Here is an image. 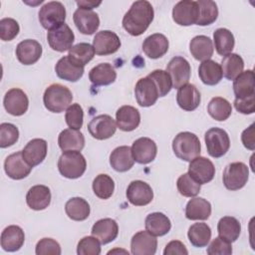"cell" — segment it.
Returning a JSON list of instances; mask_svg holds the SVG:
<instances>
[{
	"mask_svg": "<svg viewBox=\"0 0 255 255\" xmlns=\"http://www.w3.org/2000/svg\"><path fill=\"white\" fill-rule=\"evenodd\" d=\"M32 168L33 167L24 159L22 150L8 155L4 161V170L12 179L19 180L27 177Z\"/></svg>",
	"mask_w": 255,
	"mask_h": 255,
	"instance_id": "cell-15",
	"label": "cell"
},
{
	"mask_svg": "<svg viewBox=\"0 0 255 255\" xmlns=\"http://www.w3.org/2000/svg\"><path fill=\"white\" fill-rule=\"evenodd\" d=\"M123 252V253H126V254H128V251H126V250H111V251H109L108 252V254H111V253H115V252Z\"/></svg>",
	"mask_w": 255,
	"mask_h": 255,
	"instance_id": "cell-59",
	"label": "cell"
},
{
	"mask_svg": "<svg viewBox=\"0 0 255 255\" xmlns=\"http://www.w3.org/2000/svg\"><path fill=\"white\" fill-rule=\"evenodd\" d=\"M57 76L69 82H77L84 75V67L74 63L69 56L62 57L55 66Z\"/></svg>",
	"mask_w": 255,
	"mask_h": 255,
	"instance_id": "cell-29",
	"label": "cell"
},
{
	"mask_svg": "<svg viewBox=\"0 0 255 255\" xmlns=\"http://www.w3.org/2000/svg\"><path fill=\"white\" fill-rule=\"evenodd\" d=\"M234 107L239 113L243 115L253 114L255 111V95L245 97V98L235 99Z\"/></svg>",
	"mask_w": 255,
	"mask_h": 255,
	"instance_id": "cell-55",
	"label": "cell"
},
{
	"mask_svg": "<svg viewBox=\"0 0 255 255\" xmlns=\"http://www.w3.org/2000/svg\"><path fill=\"white\" fill-rule=\"evenodd\" d=\"M3 104L8 114L19 117L27 112L29 100L24 91L18 88H13L5 94Z\"/></svg>",
	"mask_w": 255,
	"mask_h": 255,
	"instance_id": "cell-16",
	"label": "cell"
},
{
	"mask_svg": "<svg viewBox=\"0 0 255 255\" xmlns=\"http://www.w3.org/2000/svg\"><path fill=\"white\" fill-rule=\"evenodd\" d=\"M19 138L18 128L10 123L0 125V147L5 148L13 145Z\"/></svg>",
	"mask_w": 255,
	"mask_h": 255,
	"instance_id": "cell-49",
	"label": "cell"
},
{
	"mask_svg": "<svg viewBox=\"0 0 255 255\" xmlns=\"http://www.w3.org/2000/svg\"><path fill=\"white\" fill-rule=\"evenodd\" d=\"M147 77H149L154 82L155 86L157 87L159 97L166 96L172 89V82L170 76L166 71L154 70L151 73H149Z\"/></svg>",
	"mask_w": 255,
	"mask_h": 255,
	"instance_id": "cell-48",
	"label": "cell"
},
{
	"mask_svg": "<svg viewBox=\"0 0 255 255\" xmlns=\"http://www.w3.org/2000/svg\"><path fill=\"white\" fill-rule=\"evenodd\" d=\"M87 168V161L84 155L78 150L64 151L58 160L60 173L67 178L76 179L81 177Z\"/></svg>",
	"mask_w": 255,
	"mask_h": 255,
	"instance_id": "cell-4",
	"label": "cell"
},
{
	"mask_svg": "<svg viewBox=\"0 0 255 255\" xmlns=\"http://www.w3.org/2000/svg\"><path fill=\"white\" fill-rule=\"evenodd\" d=\"M249 177L248 166L240 161L231 162L226 165L223 171L222 180L224 186L229 190H239L245 186Z\"/></svg>",
	"mask_w": 255,
	"mask_h": 255,
	"instance_id": "cell-6",
	"label": "cell"
},
{
	"mask_svg": "<svg viewBox=\"0 0 255 255\" xmlns=\"http://www.w3.org/2000/svg\"><path fill=\"white\" fill-rule=\"evenodd\" d=\"M187 236L191 245L197 248L205 247L211 238V229L204 222H197L192 224L187 232Z\"/></svg>",
	"mask_w": 255,
	"mask_h": 255,
	"instance_id": "cell-41",
	"label": "cell"
},
{
	"mask_svg": "<svg viewBox=\"0 0 255 255\" xmlns=\"http://www.w3.org/2000/svg\"><path fill=\"white\" fill-rule=\"evenodd\" d=\"M58 143L63 151H81L85 146V136L78 129L66 128L60 132L58 136Z\"/></svg>",
	"mask_w": 255,
	"mask_h": 255,
	"instance_id": "cell-33",
	"label": "cell"
},
{
	"mask_svg": "<svg viewBox=\"0 0 255 255\" xmlns=\"http://www.w3.org/2000/svg\"><path fill=\"white\" fill-rule=\"evenodd\" d=\"M73 20L77 29L84 35L94 34L100 26L99 15L93 10L78 8L74 12Z\"/></svg>",
	"mask_w": 255,
	"mask_h": 255,
	"instance_id": "cell-20",
	"label": "cell"
},
{
	"mask_svg": "<svg viewBox=\"0 0 255 255\" xmlns=\"http://www.w3.org/2000/svg\"><path fill=\"white\" fill-rule=\"evenodd\" d=\"M199 9L196 1L181 0L172 9V19L180 26H190L196 24Z\"/></svg>",
	"mask_w": 255,
	"mask_h": 255,
	"instance_id": "cell-10",
	"label": "cell"
},
{
	"mask_svg": "<svg viewBox=\"0 0 255 255\" xmlns=\"http://www.w3.org/2000/svg\"><path fill=\"white\" fill-rule=\"evenodd\" d=\"M79 255H99L101 253V242L95 236H86L82 238L77 246Z\"/></svg>",
	"mask_w": 255,
	"mask_h": 255,
	"instance_id": "cell-51",
	"label": "cell"
},
{
	"mask_svg": "<svg viewBox=\"0 0 255 255\" xmlns=\"http://www.w3.org/2000/svg\"><path fill=\"white\" fill-rule=\"evenodd\" d=\"M231 253V243L219 236L214 238L207 248V254L209 255H230Z\"/></svg>",
	"mask_w": 255,
	"mask_h": 255,
	"instance_id": "cell-54",
	"label": "cell"
},
{
	"mask_svg": "<svg viewBox=\"0 0 255 255\" xmlns=\"http://www.w3.org/2000/svg\"><path fill=\"white\" fill-rule=\"evenodd\" d=\"M153 17L154 11L148 1H135L124 16L123 27L131 36H139L148 28Z\"/></svg>",
	"mask_w": 255,
	"mask_h": 255,
	"instance_id": "cell-1",
	"label": "cell"
},
{
	"mask_svg": "<svg viewBox=\"0 0 255 255\" xmlns=\"http://www.w3.org/2000/svg\"><path fill=\"white\" fill-rule=\"evenodd\" d=\"M222 75L229 81H233L239 74L243 72L244 61L241 56L235 53H230L221 60Z\"/></svg>",
	"mask_w": 255,
	"mask_h": 255,
	"instance_id": "cell-40",
	"label": "cell"
},
{
	"mask_svg": "<svg viewBox=\"0 0 255 255\" xmlns=\"http://www.w3.org/2000/svg\"><path fill=\"white\" fill-rule=\"evenodd\" d=\"M233 92L236 99L255 95L253 70L243 71L233 80Z\"/></svg>",
	"mask_w": 255,
	"mask_h": 255,
	"instance_id": "cell-37",
	"label": "cell"
},
{
	"mask_svg": "<svg viewBox=\"0 0 255 255\" xmlns=\"http://www.w3.org/2000/svg\"><path fill=\"white\" fill-rule=\"evenodd\" d=\"M90 134L96 139H107L113 136L117 130L115 120L109 115H99L88 124Z\"/></svg>",
	"mask_w": 255,
	"mask_h": 255,
	"instance_id": "cell-11",
	"label": "cell"
},
{
	"mask_svg": "<svg viewBox=\"0 0 255 255\" xmlns=\"http://www.w3.org/2000/svg\"><path fill=\"white\" fill-rule=\"evenodd\" d=\"M95 49L89 43H79L69 50V58L80 66L87 65L95 56Z\"/></svg>",
	"mask_w": 255,
	"mask_h": 255,
	"instance_id": "cell-45",
	"label": "cell"
},
{
	"mask_svg": "<svg viewBox=\"0 0 255 255\" xmlns=\"http://www.w3.org/2000/svg\"><path fill=\"white\" fill-rule=\"evenodd\" d=\"M189 51L195 60L203 62L212 57L214 52L213 43L209 37L198 35L190 40Z\"/></svg>",
	"mask_w": 255,
	"mask_h": 255,
	"instance_id": "cell-32",
	"label": "cell"
},
{
	"mask_svg": "<svg viewBox=\"0 0 255 255\" xmlns=\"http://www.w3.org/2000/svg\"><path fill=\"white\" fill-rule=\"evenodd\" d=\"M201 96L197 88L192 84H186L180 87L176 94V103L180 109L192 112L200 105Z\"/></svg>",
	"mask_w": 255,
	"mask_h": 255,
	"instance_id": "cell-22",
	"label": "cell"
},
{
	"mask_svg": "<svg viewBox=\"0 0 255 255\" xmlns=\"http://www.w3.org/2000/svg\"><path fill=\"white\" fill-rule=\"evenodd\" d=\"M47 40L49 46L57 52H65L73 47L75 35L67 24H62L48 31Z\"/></svg>",
	"mask_w": 255,
	"mask_h": 255,
	"instance_id": "cell-9",
	"label": "cell"
},
{
	"mask_svg": "<svg viewBox=\"0 0 255 255\" xmlns=\"http://www.w3.org/2000/svg\"><path fill=\"white\" fill-rule=\"evenodd\" d=\"M128 200L135 206H144L153 199V191L148 183L142 180L131 181L127 189Z\"/></svg>",
	"mask_w": 255,
	"mask_h": 255,
	"instance_id": "cell-17",
	"label": "cell"
},
{
	"mask_svg": "<svg viewBox=\"0 0 255 255\" xmlns=\"http://www.w3.org/2000/svg\"><path fill=\"white\" fill-rule=\"evenodd\" d=\"M131 153L134 161L139 164L151 162L157 153L156 143L149 137H139L131 145Z\"/></svg>",
	"mask_w": 255,
	"mask_h": 255,
	"instance_id": "cell-18",
	"label": "cell"
},
{
	"mask_svg": "<svg viewBox=\"0 0 255 255\" xmlns=\"http://www.w3.org/2000/svg\"><path fill=\"white\" fill-rule=\"evenodd\" d=\"M217 232L219 237L232 243L238 239L241 233V224L233 216H224L218 221Z\"/></svg>",
	"mask_w": 255,
	"mask_h": 255,
	"instance_id": "cell-38",
	"label": "cell"
},
{
	"mask_svg": "<svg viewBox=\"0 0 255 255\" xmlns=\"http://www.w3.org/2000/svg\"><path fill=\"white\" fill-rule=\"evenodd\" d=\"M145 229L153 236H163L167 234L171 228L169 218L161 212H152L145 218Z\"/></svg>",
	"mask_w": 255,
	"mask_h": 255,
	"instance_id": "cell-35",
	"label": "cell"
},
{
	"mask_svg": "<svg viewBox=\"0 0 255 255\" xmlns=\"http://www.w3.org/2000/svg\"><path fill=\"white\" fill-rule=\"evenodd\" d=\"M116 79L117 72L109 63H101L95 66L89 73V80L96 87L111 85Z\"/></svg>",
	"mask_w": 255,
	"mask_h": 255,
	"instance_id": "cell-31",
	"label": "cell"
},
{
	"mask_svg": "<svg viewBox=\"0 0 255 255\" xmlns=\"http://www.w3.org/2000/svg\"><path fill=\"white\" fill-rule=\"evenodd\" d=\"M188 174L200 185L210 182L215 175V167L211 160L203 156H197L189 161Z\"/></svg>",
	"mask_w": 255,
	"mask_h": 255,
	"instance_id": "cell-13",
	"label": "cell"
},
{
	"mask_svg": "<svg viewBox=\"0 0 255 255\" xmlns=\"http://www.w3.org/2000/svg\"><path fill=\"white\" fill-rule=\"evenodd\" d=\"M26 202L33 210L46 209L51 202L50 188L42 184L32 186L26 194Z\"/></svg>",
	"mask_w": 255,
	"mask_h": 255,
	"instance_id": "cell-28",
	"label": "cell"
},
{
	"mask_svg": "<svg viewBox=\"0 0 255 255\" xmlns=\"http://www.w3.org/2000/svg\"><path fill=\"white\" fill-rule=\"evenodd\" d=\"M20 26L13 18H3L0 20V38L3 41L13 40L19 33Z\"/></svg>",
	"mask_w": 255,
	"mask_h": 255,
	"instance_id": "cell-52",
	"label": "cell"
},
{
	"mask_svg": "<svg viewBox=\"0 0 255 255\" xmlns=\"http://www.w3.org/2000/svg\"><path fill=\"white\" fill-rule=\"evenodd\" d=\"M66 124L70 128L80 129L84 123V111L79 104H72L65 114Z\"/></svg>",
	"mask_w": 255,
	"mask_h": 255,
	"instance_id": "cell-50",
	"label": "cell"
},
{
	"mask_svg": "<svg viewBox=\"0 0 255 255\" xmlns=\"http://www.w3.org/2000/svg\"><path fill=\"white\" fill-rule=\"evenodd\" d=\"M133 163L134 159L132 157L131 148L128 145L116 147L110 155V164L116 171H128L133 166Z\"/></svg>",
	"mask_w": 255,
	"mask_h": 255,
	"instance_id": "cell-30",
	"label": "cell"
},
{
	"mask_svg": "<svg viewBox=\"0 0 255 255\" xmlns=\"http://www.w3.org/2000/svg\"><path fill=\"white\" fill-rule=\"evenodd\" d=\"M156 248L157 239L147 231H138L131 238L130 252L133 255H153Z\"/></svg>",
	"mask_w": 255,
	"mask_h": 255,
	"instance_id": "cell-19",
	"label": "cell"
},
{
	"mask_svg": "<svg viewBox=\"0 0 255 255\" xmlns=\"http://www.w3.org/2000/svg\"><path fill=\"white\" fill-rule=\"evenodd\" d=\"M16 56L18 61L23 65H33L42 56V46L33 39L21 41L16 48Z\"/></svg>",
	"mask_w": 255,
	"mask_h": 255,
	"instance_id": "cell-21",
	"label": "cell"
},
{
	"mask_svg": "<svg viewBox=\"0 0 255 255\" xmlns=\"http://www.w3.org/2000/svg\"><path fill=\"white\" fill-rule=\"evenodd\" d=\"M168 47L167 38L160 33L146 37L142 43V51L150 59L161 58L168 51Z\"/></svg>",
	"mask_w": 255,
	"mask_h": 255,
	"instance_id": "cell-24",
	"label": "cell"
},
{
	"mask_svg": "<svg viewBox=\"0 0 255 255\" xmlns=\"http://www.w3.org/2000/svg\"><path fill=\"white\" fill-rule=\"evenodd\" d=\"M35 252L37 255H60L61 246L56 240L52 238H42L38 241Z\"/></svg>",
	"mask_w": 255,
	"mask_h": 255,
	"instance_id": "cell-53",
	"label": "cell"
},
{
	"mask_svg": "<svg viewBox=\"0 0 255 255\" xmlns=\"http://www.w3.org/2000/svg\"><path fill=\"white\" fill-rule=\"evenodd\" d=\"M211 215V204L202 197L191 198L185 207V217L189 220H206Z\"/></svg>",
	"mask_w": 255,
	"mask_h": 255,
	"instance_id": "cell-34",
	"label": "cell"
},
{
	"mask_svg": "<svg viewBox=\"0 0 255 255\" xmlns=\"http://www.w3.org/2000/svg\"><path fill=\"white\" fill-rule=\"evenodd\" d=\"M166 72L170 76L172 88L179 89L180 87L188 84L191 75V68L185 58L176 56L168 62Z\"/></svg>",
	"mask_w": 255,
	"mask_h": 255,
	"instance_id": "cell-8",
	"label": "cell"
},
{
	"mask_svg": "<svg viewBox=\"0 0 255 255\" xmlns=\"http://www.w3.org/2000/svg\"><path fill=\"white\" fill-rule=\"evenodd\" d=\"M65 211L68 217L75 221L86 220L91 212L90 204L82 197L70 198L65 204Z\"/></svg>",
	"mask_w": 255,
	"mask_h": 255,
	"instance_id": "cell-39",
	"label": "cell"
},
{
	"mask_svg": "<svg viewBox=\"0 0 255 255\" xmlns=\"http://www.w3.org/2000/svg\"><path fill=\"white\" fill-rule=\"evenodd\" d=\"M76 3L79 6V8L86 9V10H92L93 8H96L99 5H101L102 1H97V2L96 1H77Z\"/></svg>",
	"mask_w": 255,
	"mask_h": 255,
	"instance_id": "cell-58",
	"label": "cell"
},
{
	"mask_svg": "<svg viewBox=\"0 0 255 255\" xmlns=\"http://www.w3.org/2000/svg\"><path fill=\"white\" fill-rule=\"evenodd\" d=\"M174 154L184 161H191L199 156L201 144L198 136L190 131H181L172 140Z\"/></svg>",
	"mask_w": 255,
	"mask_h": 255,
	"instance_id": "cell-3",
	"label": "cell"
},
{
	"mask_svg": "<svg viewBox=\"0 0 255 255\" xmlns=\"http://www.w3.org/2000/svg\"><path fill=\"white\" fill-rule=\"evenodd\" d=\"M24 241V231L18 225H9L1 233V247L5 251H18L23 246Z\"/></svg>",
	"mask_w": 255,
	"mask_h": 255,
	"instance_id": "cell-27",
	"label": "cell"
},
{
	"mask_svg": "<svg viewBox=\"0 0 255 255\" xmlns=\"http://www.w3.org/2000/svg\"><path fill=\"white\" fill-rule=\"evenodd\" d=\"M140 123V114L132 106H123L116 113V124L124 131L135 129Z\"/></svg>",
	"mask_w": 255,
	"mask_h": 255,
	"instance_id": "cell-25",
	"label": "cell"
},
{
	"mask_svg": "<svg viewBox=\"0 0 255 255\" xmlns=\"http://www.w3.org/2000/svg\"><path fill=\"white\" fill-rule=\"evenodd\" d=\"M254 124H251L246 129H244L241 133V140L243 145L249 149L254 150L255 149V131H254Z\"/></svg>",
	"mask_w": 255,
	"mask_h": 255,
	"instance_id": "cell-57",
	"label": "cell"
},
{
	"mask_svg": "<svg viewBox=\"0 0 255 255\" xmlns=\"http://www.w3.org/2000/svg\"><path fill=\"white\" fill-rule=\"evenodd\" d=\"M207 112L209 116L215 121L224 122L230 117L232 113V107L226 99L221 97H215L212 98L208 103Z\"/></svg>",
	"mask_w": 255,
	"mask_h": 255,
	"instance_id": "cell-43",
	"label": "cell"
},
{
	"mask_svg": "<svg viewBox=\"0 0 255 255\" xmlns=\"http://www.w3.org/2000/svg\"><path fill=\"white\" fill-rule=\"evenodd\" d=\"M92 235L98 238L101 244H108L114 241L119 234V226L116 220L104 218L98 220L92 227Z\"/></svg>",
	"mask_w": 255,
	"mask_h": 255,
	"instance_id": "cell-26",
	"label": "cell"
},
{
	"mask_svg": "<svg viewBox=\"0 0 255 255\" xmlns=\"http://www.w3.org/2000/svg\"><path fill=\"white\" fill-rule=\"evenodd\" d=\"M164 255H187L188 251L184 244L179 240H172L166 244L164 250Z\"/></svg>",
	"mask_w": 255,
	"mask_h": 255,
	"instance_id": "cell-56",
	"label": "cell"
},
{
	"mask_svg": "<svg viewBox=\"0 0 255 255\" xmlns=\"http://www.w3.org/2000/svg\"><path fill=\"white\" fill-rule=\"evenodd\" d=\"M134 96L140 107L147 108L155 104L159 98V93L154 82L146 76L136 82L134 87Z\"/></svg>",
	"mask_w": 255,
	"mask_h": 255,
	"instance_id": "cell-12",
	"label": "cell"
},
{
	"mask_svg": "<svg viewBox=\"0 0 255 255\" xmlns=\"http://www.w3.org/2000/svg\"><path fill=\"white\" fill-rule=\"evenodd\" d=\"M93 190L96 196L101 199H109L115 190L114 179L105 173H101L93 180Z\"/></svg>",
	"mask_w": 255,
	"mask_h": 255,
	"instance_id": "cell-46",
	"label": "cell"
},
{
	"mask_svg": "<svg viewBox=\"0 0 255 255\" xmlns=\"http://www.w3.org/2000/svg\"><path fill=\"white\" fill-rule=\"evenodd\" d=\"M48 150L47 141L43 138L31 139L23 148L22 153L24 159L32 166L40 164L46 157Z\"/></svg>",
	"mask_w": 255,
	"mask_h": 255,
	"instance_id": "cell-23",
	"label": "cell"
},
{
	"mask_svg": "<svg viewBox=\"0 0 255 255\" xmlns=\"http://www.w3.org/2000/svg\"><path fill=\"white\" fill-rule=\"evenodd\" d=\"M73 101V94L66 86L52 84L44 92L43 103L45 108L52 113H62L67 110Z\"/></svg>",
	"mask_w": 255,
	"mask_h": 255,
	"instance_id": "cell-2",
	"label": "cell"
},
{
	"mask_svg": "<svg viewBox=\"0 0 255 255\" xmlns=\"http://www.w3.org/2000/svg\"><path fill=\"white\" fill-rule=\"evenodd\" d=\"M198 76L201 82L207 86L217 85L223 77L220 65L210 59L201 62L198 68Z\"/></svg>",
	"mask_w": 255,
	"mask_h": 255,
	"instance_id": "cell-36",
	"label": "cell"
},
{
	"mask_svg": "<svg viewBox=\"0 0 255 255\" xmlns=\"http://www.w3.org/2000/svg\"><path fill=\"white\" fill-rule=\"evenodd\" d=\"M66 8L59 1H50L39 10V21L43 28L52 30L65 23Z\"/></svg>",
	"mask_w": 255,
	"mask_h": 255,
	"instance_id": "cell-5",
	"label": "cell"
},
{
	"mask_svg": "<svg viewBox=\"0 0 255 255\" xmlns=\"http://www.w3.org/2000/svg\"><path fill=\"white\" fill-rule=\"evenodd\" d=\"M95 53L99 56H107L116 53L121 47L119 36L110 30H103L96 34L93 40Z\"/></svg>",
	"mask_w": 255,
	"mask_h": 255,
	"instance_id": "cell-14",
	"label": "cell"
},
{
	"mask_svg": "<svg viewBox=\"0 0 255 255\" xmlns=\"http://www.w3.org/2000/svg\"><path fill=\"white\" fill-rule=\"evenodd\" d=\"M178 192L184 197H194L200 192V184L195 181L189 174H181L176 181Z\"/></svg>",
	"mask_w": 255,
	"mask_h": 255,
	"instance_id": "cell-47",
	"label": "cell"
},
{
	"mask_svg": "<svg viewBox=\"0 0 255 255\" xmlns=\"http://www.w3.org/2000/svg\"><path fill=\"white\" fill-rule=\"evenodd\" d=\"M196 2L199 9L196 25L207 26L214 23L218 17V8L216 3L211 0H198Z\"/></svg>",
	"mask_w": 255,
	"mask_h": 255,
	"instance_id": "cell-44",
	"label": "cell"
},
{
	"mask_svg": "<svg viewBox=\"0 0 255 255\" xmlns=\"http://www.w3.org/2000/svg\"><path fill=\"white\" fill-rule=\"evenodd\" d=\"M207 152L210 156L218 158L223 156L230 147L228 133L219 128H211L204 134Z\"/></svg>",
	"mask_w": 255,
	"mask_h": 255,
	"instance_id": "cell-7",
	"label": "cell"
},
{
	"mask_svg": "<svg viewBox=\"0 0 255 255\" xmlns=\"http://www.w3.org/2000/svg\"><path fill=\"white\" fill-rule=\"evenodd\" d=\"M213 40L216 52L220 56H226L232 53L235 45L233 34L226 28H218L213 33Z\"/></svg>",
	"mask_w": 255,
	"mask_h": 255,
	"instance_id": "cell-42",
	"label": "cell"
}]
</instances>
